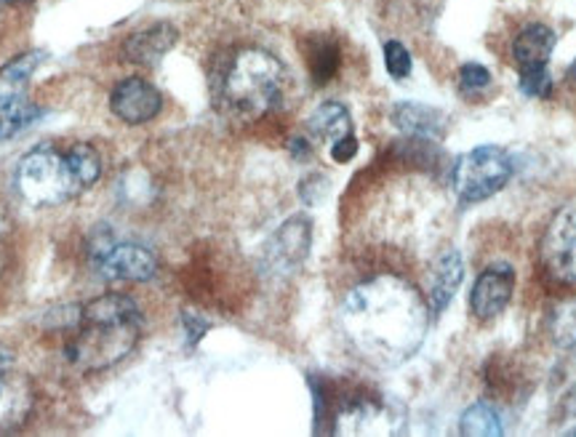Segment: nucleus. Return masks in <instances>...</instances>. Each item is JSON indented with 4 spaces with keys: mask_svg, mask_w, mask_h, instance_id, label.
Here are the masks:
<instances>
[{
    "mask_svg": "<svg viewBox=\"0 0 576 437\" xmlns=\"http://www.w3.org/2000/svg\"><path fill=\"white\" fill-rule=\"evenodd\" d=\"M553 334L558 347L563 350H574L576 347V304H568V307H561L558 315L553 320Z\"/></svg>",
    "mask_w": 576,
    "mask_h": 437,
    "instance_id": "4be33fe9",
    "label": "nucleus"
},
{
    "mask_svg": "<svg viewBox=\"0 0 576 437\" xmlns=\"http://www.w3.org/2000/svg\"><path fill=\"white\" fill-rule=\"evenodd\" d=\"M309 134L323 139V142H339L341 136L352 134V118L345 105L339 101H323L318 110L307 120Z\"/></svg>",
    "mask_w": 576,
    "mask_h": 437,
    "instance_id": "f3484780",
    "label": "nucleus"
},
{
    "mask_svg": "<svg viewBox=\"0 0 576 437\" xmlns=\"http://www.w3.org/2000/svg\"><path fill=\"white\" fill-rule=\"evenodd\" d=\"M176 41H180V30L171 22L148 24V28L126 37L123 56L131 65H157L176 46Z\"/></svg>",
    "mask_w": 576,
    "mask_h": 437,
    "instance_id": "9b49d317",
    "label": "nucleus"
},
{
    "mask_svg": "<svg viewBox=\"0 0 576 437\" xmlns=\"http://www.w3.org/2000/svg\"><path fill=\"white\" fill-rule=\"evenodd\" d=\"M43 51H28V54L17 56L14 62H9L3 69H0V105L3 101H17L24 99V91H28L30 78L43 62Z\"/></svg>",
    "mask_w": 576,
    "mask_h": 437,
    "instance_id": "dca6fc26",
    "label": "nucleus"
},
{
    "mask_svg": "<svg viewBox=\"0 0 576 437\" xmlns=\"http://www.w3.org/2000/svg\"><path fill=\"white\" fill-rule=\"evenodd\" d=\"M555 48V33L544 24H525L521 33L515 35L512 43V59H515L518 69H540L547 67L550 56Z\"/></svg>",
    "mask_w": 576,
    "mask_h": 437,
    "instance_id": "4468645a",
    "label": "nucleus"
},
{
    "mask_svg": "<svg viewBox=\"0 0 576 437\" xmlns=\"http://www.w3.org/2000/svg\"><path fill=\"white\" fill-rule=\"evenodd\" d=\"M97 256V272L105 281H150L157 272L155 253L137 243H116L105 245Z\"/></svg>",
    "mask_w": 576,
    "mask_h": 437,
    "instance_id": "6e6552de",
    "label": "nucleus"
},
{
    "mask_svg": "<svg viewBox=\"0 0 576 437\" xmlns=\"http://www.w3.org/2000/svg\"><path fill=\"white\" fill-rule=\"evenodd\" d=\"M568 435H576V429H572V433H568Z\"/></svg>",
    "mask_w": 576,
    "mask_h": 437,
    "instance_id": "7c9ffc66",
    "label": "nucleus"
},
{
    "mask_svg": "<svg viewBox=\"0 0 576 437\" xmlns=\"http://www.w3.org/2000/svg\"><path fill=\"white\" fill-rule=\"evenodd\" d=\"M182 320H185L189 345H198L200 337H204V334L208 331V323L200 320L198 315H193V313H185V318H182Z\"/></svg>",
    "mask_w": 576,
    "mask_h": 437,
    "instance_id": "bb28decb",
    "label": "nucleus"
},
{
    "mask_svg": "<svg viewBox=\"0 0 576 437\" xmlns=\"http://www.w3.org/2000/svg\"><path fill=\"white\" fill-rule=\"evenodd\" d=\"M341 331L366 360L395 369L422 347L430 328V307L409 281L373 275L345 294Z\"/></svg>",
    "mask_w": 576,
    "mask_h": 437,
    "instance_id": "f257e3e1",
    "label": "nucleus"
},
{
    "mask_svg": "<svg viewBox=\"0 0 576 437\" xmlns=\"http://www.w3.org/2000/svg\"><path fill=\"white\" fill-rule=\"evenodd\" d=\"M41 116H43L41 107L30 105L28 99L3 101V105H0V142L22 134V131L30 129V125H33Z\"/></svg>",
    "mask_w": 576,
    "mask_h": 437,
    "instance_id": "6ab92c4d",
    "label": "nucleus"
},
{
    "mask_svg": "<svg viewBox=\"0 0 576 437\" xmlns=\"http://www.w3.org/2000/svg\"><path fill=\"white\" fill-rule=\"evenodd\" d=\"M99 174H102V157L88 144H75L65 155L52 148H41L19 161L17 189L24 203L35 208L59 206L86 193Z\"/></svg>",
    "mask_w": 576,
    "mask_h": 437,
    "instance_id": "7ed1b4c3",
    "label": "nucleus"
},
{
    "mask_svg": "<svg viewBox=\"0 0 576 437\" xmlns=\"http://www.w3.org/2000/svg\"><path fill=\"white\" fill-rule=\"evenodd\" d=\"M286 67L264 48H243L225 78V101L246 120L270 116L286 94Z\"/></svg>",
    "mask_w": 576,
    "mask_h": 437,
    "instance_id": "20e7f679",
    "label": "nucleus"
},
{
    "mask_svg": "<svg viewBox=\"0 0 576 437\" xmlns=\"http://www.w3.org/2000/svg\"><path fill=\"white\" fill-rule=\"evenodd\" d=\"M358 155V139L356 136H341L339 142L332 144V157L337 163H350Z\"/></svg>",
    "mask_w": 576,
    "mask_h": 437,
    "instance_id": "a878e982",
    "label": "nucleus"
},
{
    "mask_svg": "<svg viewBox=\"0 0 576 437\" xmlns=\"http://www.w3.org/2000/svg\"><path fill=\"white\" fill-rule=\"evenodd\" d=\"M142 334V313L123 294H105L78 309L67 360L80 373H97L129 358Z\"/></svg>",
    "mask_w": 576,
    "mask_h": 437,
    "instance_id": "f03ea898",
    "label": "nucleus"
},
{
    "mask_svg": "<svg viewBox=\"0 0 576 437\" xmlns=\"http://www.w3.org/2000/svg\"><path fill=\"white\" fill-rule=\"evenodd\" d=\"M0 267H3V251H0Z\"/></svg>",
    "mask_w": 576,
    "mask_h": 437,
    "instance_id": "c756f323",
    "label": "nucleus"
},
{
    "mask_svg": "<svg viewBox=\"0 0 576 437\" xmlns=\"http://www.w3.org/2000/svg\"><path fill=\"white\" fill-rule=\"evenodd\" d=\"M17 363V354L9 350L6 345H0V373H9L11 369H14Z\"/></svg>",
    "mask_w": 576,
    "mask_h": 437,
    "instance_id": "c85d7f7f",
    "label": "nucleus"
},
{
    "mask_svg": "<svg viewBox=\"0 0 576 437\" xmlns=\"http://www.w3.org/2000/svg\"><path fill=\"white\" fill-rule=\"evenodd\" d=\"M33 411V392L19 379L0 373V429L19 427Z\"/></svg>",
    "mask_w": 576,
    "mask_h": 437,
    "instance_id": "2eb2a0df",
    "label": "nucleus"
},
{
    "mask_svg": "<svg viewBox=\"0 0 576 437\" xmlns=\"http://www.w3.org/2000/svg\"><path fill=\"white\" fill-rule=\"evenodd\" d=\"M307 62L315 84H328L339 69V46L334 41H328V37H318L307 51Z\"/></svg>",
    "mask_w": 576,
    "mask_h": 437,
    "instance_id": "aec40b11",
    "label": "nucleus"
},
{
    "mask_svg": "<svg viewBox=\"0 0 576 437\" xmlns=\"http://www.w3.org/2000/svg\"><path fill=\"white\" fill-rule=\"evenodd\" d=\"M502 433V416L493 408V403H472L459 419V435L465 437H499Z\"/></svg>",
    "mask_w": 576,
    "mask_h": 437,
    "instance_id": "a211bd4d",
    "label": "nucleus"
},
{
    "mask_svg": "<svg viewBox=\"0 0 576 437\" xmlns=\"http://www.w3.org/2000/svg\"><path fill=\"white\" fill-rule=\"evenodd\" d=\"M459 84L465 91H483V88L491 86V73L483 65H465L459 69Z\"/></svg>",
    "mask_w": 576,
    "mask_h": 437,
    "instance_id": "b1692460",
    "label": "nucleus"
},
{
    "mask_svg": "<svg viewBox=\"0 0 576 437\" xmlns=\"http://www.w3.org/2000/svg\"><path fill=\"white\" fill-rule=\"evenodd\" d=\"M521 91L531 99H547L550 94H553V78H550L547 67L523 69V73H521Z\"/></svg>",
    "mask_w": 576,
    "mask_h": 437,
    "instance_id": "5701e85b",
    "label": "nucleus"
},
{
    "mask_svg": "<svg viewBox=\"0 0 576 437\" xmlns=\"http://www.w3.org/2000/svg\"><path fill=\"white\" fill-rule=\"evenodd\" d=\"M465 281V262L459 251H446L435 259L433 275H430V309L441 315L452 304Z\"/></svg>",
    "mask_w": 576,
    "mask_h": 437,
    "instance_id": "ddd939ff",
    "label": "nucleus"
},
{
    "mask_svg": "<svg viewBox=\"0 0 576 437\" xmlns=\"http://www.w3.org/2000/svg\"><path fill=\"white\" fill-rule=\"evenodd\" d=\"M542 262L563 283H576V203L561 208L542 240Z\"/></svg>",
    "mask_w": 576,
    "mask_h": 437,
    "instance_id": "423d86ee",
    "label": "nucleus"
},
{
    "mask_svg": "<svg viewBox=\"0 0 576 437\" xmlns=\"http://www.w3.org/2000/svg\"><path fill=\"white\" fill-rule=\"evenodd\" d=\"M291 155H294L296 161H307V157L313 155V150H309L307 139H302V136L291 139Z\"/></svg>",
    "mask_w": 576,
    "mask_h": 437,
    "instance_id": "cd10ccee",
    "label": "nucleus"
},
{
    "mask_svg": "<svg viewBox=\"0 0 576 437\" xmlns=\"http://www.w3.org/2000/svg\"><path fill=\"white\" fill-rule=\"evenodd\" d=\"M515 291V270L510 264L497 262L486 267L475 281L470 294V309L478 320H491L508 309Z\"/></svg>",
    "mask_w": 576,
    "mask_h": 437,
    "instance_id": "9d476101",
    "label": "nucleus"
},
{
    "mask_svg": "<svg viewBox=\"0 0 576 437\" xmlns=\"http://www.w3.org/2000/svg\"><path fill=\"white\" fill-rule=\"evenodd\" d=\"M309 245H313V225L307 217H291L283 221L264 249V264L275 275H291L305 264Z\"/></svg>",
    "mask_w": 576,
    "mask_h": 437,
    "instance_id": "0eeeda50",
    "label": "nucleus"
},
{
    "mask_svg": "<svg viewBox=\"0 0 576 437\" xmlns=\"http://www.w3.org/2000/svg\"><path fill=\"white\" fill-rule=\"evenodd\" d=\"M392 123L409 136L441 139L448 131V118L435 107L420 105V101H398L392 107Z\"/></svg>",
    "mask_w": 576,
    "mask_h": 437,
    "instance_id": "f8f14e48",
    "label": "nucleus"
},
{
    "mask_svg": "<svg viewBox=\"0 0 576 437\" xmlns=\"http://www.w3.org/2000/svg\"><path fill=\"white\" fill-rule=\"evenodd\" d=\"M384 67L395 80H406L411 75V54L401 41L384 43Z\"/></svg>",
    "mask_w": 576,
    "mask_h": 437,
    "instance_id": "412c9836",
    "label": "nucleus"
},
{
    "mask_svg": "<svg viewBox=\"0 0 576 437\" xmlns=\"http://www.w3.org/2000/svg\"><path fill=\"white\" fill-rule=\"evenodd\" d=\"M326 189H328V179L320 174H309L302 179L300 185V198L305 206H318V203L326 198Z\"/></svg>",
    "mask_w": 576,
    "mask_h": 437,
    "instance_id": "393cba45",
    "label": "nucleus"
},
{
    "mask_svg": "<svg viewBox=\"0 0 576 437\" xmlns=\"http://www.w3.org/2000/svg\"><path fill=\"white\" fill-rule=\"evenodd\" d=\"M110 110L126 125H142L157 118V112L163 110V97L144 78H126L112 88Z\"/></svg>",
    "mask_w": 576,
    "mask_h": 437,
    "instance_id": "1a4fd4ad",
    "label": "nucleus"
},
{
    "mask_svg": "<svg viewBox=\"0 0 576 437\" xmlns=\"http://www.w3.org/2000/svg\"><path fill=\"white\" fill-rule=\"evenodd\" d=\"M512 161L502 148L480 144L470 152H461L452 168L454 195L467 206L493 198L512 179Z\"/></svg>",
    "mask_w": 576,
    "mask_h": 437,
    "instance_id": "39448f33",
    "label": "nucleus"
}]
</instances>
